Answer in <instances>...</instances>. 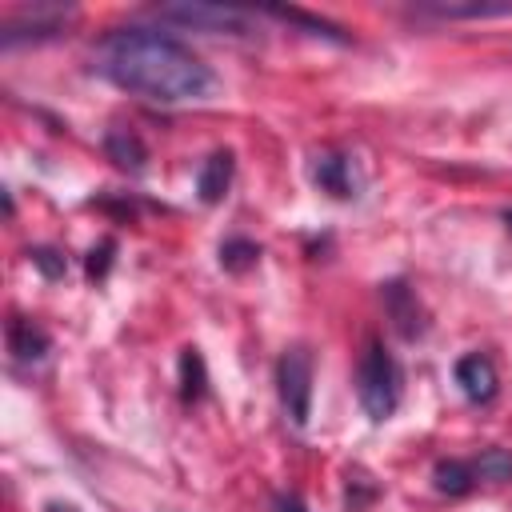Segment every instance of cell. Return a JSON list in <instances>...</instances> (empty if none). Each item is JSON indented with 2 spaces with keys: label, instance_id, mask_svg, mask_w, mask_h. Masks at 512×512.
I'll use <instances>...</instances> for the list:
<instances>
[{
  "label": "cell",
  "instance_id": "obj_1",
  "mask_svg": "<svg viewBox=\"0 0 512 512\" xmlns=\"http://www.w3.org/2000/svg\"><path fill=\"white\" fill-rule=\"evenodd\" d=\"M96 72L116 84L120 92L156 100V104H184L204 100L216 88L212 68L176 36L144 24H124L104 32L92 56Z\"/></svg>",
  "mask_w": 512,
  "mask_h": 512
},
{
  "label": "cell",
  "instance_id": "obj_2",
  "mask_svg": "<svg viewBox=\"0 0 512 512\" xmlns=\"http://www.w3.org/2000/svg\"><path fill=\"white\" fill-rule=\"evenodd\" d=\"M356 400L364 408L368 420H388L400 404V364L396 356L380 344V340H368L364 352H360V364H356Z\"/></svg>",
  "mask_w": 512,
  "mask_h": 512
},
{
  "label": "cell",
  "instance_id": "obj_3",
  "mask_svg": "<svg viewBox=\"0 0 512 512\" xmlns=\"http://www.w3.org/2000/svg\"><path fill=\"white\" fill-rule=\"evenodd\" d=\"M156 20L212 32V36H252L256 32V16L248 8H236V4H200V0L164 4V8H156Z\"/></svg>",
  "mask_w": 512,
  "mask_h": 512
},
{
  "label": "cell",
  "instance_id": "obj_4",
  "mask_svg": "<svg viewBox=\"0 0 512 512\" xmlns=\"http://www.w3.org/2000/svg\"><path fill=\"white\" fill-rule=\"evenodd\" d=\"M276 392L292 424H308L312 416V352L308 344H292L276 360Z\"/></svg>",
  "mask_w": 512,
  "mask_h": 512
},
{
  "label": "cell",
  "instance_id": "obj_5",
  "mask_svg": "<svg viewBox=\"0 0 512 512\" xmlns=\"http://www.w3.org/2000/svg\"><path fill=\"white\" fill-rule=\"evenodd\" d=\"M380 300H384V312H388L392 328L404 340H420L428 332V312L416 300V292L408 288V280H384L380 284Z\"/></svg>",
  "mask_w": 512,
  "mask_h": 512
},
{
  "label": "cell",
  "instance_id": "obj_6",
  "mask_svg": "<svg viewBox=\"0 0 512 512\" xmlns=\"http://www.w3.org/2000/svg\"><path fill=\"white\" fill-rule=\"evenodd\" d=\"M456 384H460V392H464L472 404H492L496 392H500L496 364H492L484 352H468V356L456 360Z\"/></svg>",
  "mask_w": 512,
  "mask_h": 512
},
{
  "label": "cell",
  "instance_id": "obj_7",
  "mask_svg": "<svg viewBox=\"0 0 512 512\" xmlns=\"http://www.w3.org/2000/svg\"><path fill=\"white\" fill-rule=\"evenodd\" d=\"M232 172H236V156L228 148H216L196 172V196L204 204H220L228 196V188H232Z\"/></svg>",
  "mask_w": 512,
  "mask_h": 512
},
{
  "label": "cell",
  "instance_id": "obj_8",
  "mask_svg": "<svg viewBox=\"0 0 512 512\" xmlns=\"http://www.w3.org/2000/svg\"><path fill=\"white\" fill-rule=\"evenodd\" d=\"M312 180H316L320 192H328V196H336V200L356 196L352 164H348V156H340V152H320V156L312 160Z\"/></svg>",
  "mask_w": 512,
  "mask_h": 512
},
{
  "label": "cell",
  "instance_id": "obj_9",
  "mask_svg": "<svg viewBox=\"0 0 512 512\" xmlns=\"http://www.w3.org/2000/svg\"><path fill=\"white\" fill-rule=\"evenodd\" d=\"M48 348H52V340L36 320H24V316L8 320V352L16 364H36L48 356Z\"/></svg>",
  "mask_w": 512,
  "mask_h": 512
},
{
  "label": "cell",
  "instance_id": "obj_10",
  "mask_svg": "<svg viewBox=\"0 0 512 512\" xmlns=\"http://www.w3.org/2000/svg\"><path fill=\"white\" fill-rule=\"evenodd\" d=\"M104 156H108L116 168L132 172V176L148 168V148H144V140H140L132 128H108V132H104Z\"/></svg>",
  "mask_w": 512,
  "mask_h": 512
},
{
  "label": "cell",
  "instance_id": "obj_11",
  "mask_svg": "<svg viewBox=\"0 0 512 512\" xmlns=\"http://www.w3.org/2000/svg\"><path fill=\"white\" fill-rule=\"evenodd\" d=\"M208 392V368H204V356L200 348H184L180 352V400L184 404H200Z\"/></svg>",
  "mask_w": 512,
  "mask_h": 512
},
{
  "label": "cell",
  "instance_id": "obj_12",
  "mask_svg": "<svg viewBox=\"0 0 512 512\" xmlns=\"http://www.w3.org/2000/svg\"><path fill=\"white\" fill-rule=\"evenodd\" d=\"M432 480H436V492H444V496H468L476 484V472L468 460H440L432 468Z\"/></svg>",
  "mask_w": 512,
  "mask_h": 512
},
{
  "label": "cell",
  "instance_id": "obj_13",
  "mask_svg": "<svg viewBox=\"0 0 512 512\" xmlns=\"http://www.w3.org/2000/svg\"><path fill=\"white\" fill-rule=\"evenodd\" d=\"M264 12L276 16V20H284V24H296V28L308 32V36H324V40L348 44V36H344L336 24H328V20H320V16H308V12H300V8H264Z\"/></svg>",
  "mask_w": 512,
  "mask_h": 512
},
{
  "label": "cell",
  "instance_id": "obj_14",
  "mask_svg": "<svg viewBox=\"0 0 512 512\" xmlns=\"http://www.w3.org/2000/svg\"><path fill=\"white\" fill-rule=\"evenodd\" d=\"M256 260H260V244L256 240H248V236H228L224 244H220V268L224 272H248V268H256Z\"/></svg>",
  "mask_w": 512,
  "mask_h": 512
},
{
  "label": "cell",
  "instance_id": "obj_15",
  "mask_svg": "<svg viewBox=\"0 0 512 512\" xmlns=\"http://www.w3.org/2000/svg\"><path fill=\"white\" fill-rule=\"evenodd\" d=\"M472 472H476V480L504 484V480H512V452H508V448H484V452L472 460Z\"/></svg>",
  "mask_w": 512,
  "mask_h": 512
},
{
  "label": "cell",
  "instance_id": "obj_16",
  "mask_svg": "<svg viewBox=\"0 0 512 512\" xmlns=\"http://www.w3.org/2000/svg\"><path fill=\"white\" fill-rule=\"evenodd\" d=\"M424 12L444 20H484V16H512V4H424Z\"/></svg>",
  "mask_w": 512,
  "mask_h": 512
},
{
  "label": "cell",
  "instance_id": "obj_17",
  "mask_svg": "<svg viewBox=\"0 0 512 512\" xmlns=\"http://www.w3.org/2000/svg\"><path fill=\"white\" fill-rule=\"evenodd\" d=\"M28 260H32V268H36L44 280H60V276L68 272L64 252H60V248H52V244H36V248H28Z\"/></svg>",
  "mask_w": 512,
  "mask_h": 512
},
{
  "label": "cell",
  "instance_id": "obj_18",
  "mask_svg": "<svg viewBox=\"0 0 512 512\" xmlns=\"http://www.w3.org/2000/svg\"><path fill=\"white\" fill-rule=\"evenodd\" d=\"M112 252H116V240H112V236H104V240L88 252V260H84L88 280H104V276H108V268H112Z\"/></svg>",
  "mask_w": 512,
  "mask_h": 512
},
{
  "label": "cell",
  "instance_id": "obj_19",
  "mask_svg": "<svg viewBox=\"0 0 512 512\" xmlns=\"http://www.w3.org/2000/svg\"><path fill=\"white\" fill-rule=\"evenodd\" d=\"M272 512H308V508H304V500L296 492H276L272 496Z\"/></svg>",
  "mask_w": 512,
  "mask_h": 512
},
{
  "label": "cell",
  "instance_id": "obj_20",
  "mask_svg": "<svg viewBox=\"0 0 512 512\" xmlns=\"http://www.w3.org/2000/svg\"><path fill=\"white\" fill-rule=\"evenodd\" d=\"M504 224H508V232H512V208H504Z\"/></svg>",
  "mask_w": 512,
  "mask_h": 512
}]
</instances>
